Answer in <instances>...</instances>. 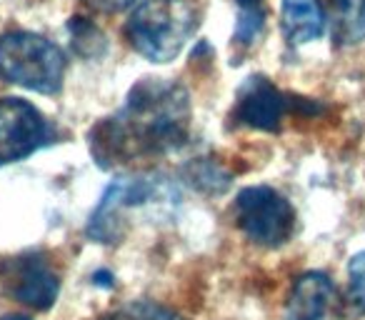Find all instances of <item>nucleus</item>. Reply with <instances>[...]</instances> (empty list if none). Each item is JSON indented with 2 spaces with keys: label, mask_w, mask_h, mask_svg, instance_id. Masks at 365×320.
I'll return each mask as SVG.
<instances>
[{
  "label": "nucleus",
  "mask_w": 365,
  "mask_h": 320,
  "mask_svg": "<svg viewBox=\"0 0 365 320\" xmlns=\"http://www.w3.org/2000/svg\"><path fill=\"white\" fill-rule=\"evenodd\" d=\"M350 275V300H353L355 310L365 313V253L353 255L348 265Z\"/></svg>",
  "instance_id": "nucleus-16"
},
{
  "label": "nucleus",
  "mask_w": 365,
  "mask_h": 320,
  "mask_svg": "<svg viewBox=\"0 0 365 320\" xmlns=\"http://www.w3.org/2000/svg\"><path fill=\"white\" fill-rule=\"evenodd\" d=\"M0 273H3V283H6L8 293L21 303L31 305L36 310H48L56 303L61 280H58L56 270L46 263L43 255L11 258L3 263Z\"/></svg>",
  "instance_id": "nucleus-7"
},
{
  "label": "nucleus",
  "mask_w": 365,
  "mask_h": 320,
  "mask_svg": "<svg viewBox=\"0 0 365 320\" xmlns=\"http://www.w3.org/2000/svg\"><path fill=\"white\" fill-rule=\"evenodd\" d=\"M0 76L28 91L53 96L61 91L66 76V56L38 33H6L0 38Z\"/></svg>",
  "instance_id": "nucleus-3"
},
{
  "label": "nucleus",
  "mask_w": 365,
  "mask_h": 320,
  "mask_svg": "<svg viewBox=\"0 0 365 320\" xmlns=\"http://www.w3.org/2000/svg\"><path fill=\"white\" fill-rule=\"evenodd\" d=\"M190 135V98L175 81L145 78L130 88L125 103L91 133V153L101 168L158 158L185 145Z\"/></svg>",
  "instance_id": "nucleus-1"
},
{
  "label": "nucleus",
  "mask_w": 365,
  "mask_h": 320,
  "mask_svg": "<svg viewBox=\"0 0 365 320\" xmlns=\"http://www.w3.org/2000/svg\"><path fill=\"white\" fill-rule=\"evenodd\" d=\"M333 298V280L325 273L310 270L295 280L285 305L288 320H320Z\"/></svg>",
  "instance_id": "nucleus-9"
},
{
  "label": "nucleus",
  "mask_w": 365,
  "mask_h": 320,
  "mask_svg": "<svg viewBox=\"0 0 365 320\" xmlns=\"http://www.w3.org/2000/svg\"><path fill=\"white\" fill-rule=\"evenodd\" d=\"M280 28L293 46H303L323 36L325 18L318 0H283Z\"/></svg>",
  "instance_id": "nucleus-10"
},
{
  "label": "nucleus",
  "mask_w": 365,
  "mask_h": 320,
  "mask_svg": "<svg viewBox=\"0 0 365 320\" xmlns=\"http://www.w3.org/2000/svg\"><path fill=\"white\" fill-rule=\"evenodd\" d=\"M135 0H86V6L98 13H120L130 8Z\"/></svg>",
  "instance_id": "nucleus-17"
},
{
  "label": "nucleus",
  "mask_w": 365,
  "mask_h": 320,
  "mask_svg": "<svg viewBox=\"0 0 365 320\" xmlns=\"http://www.w3.org/2000/svg\"><path fill=\"white\" fill-rule=\"evenodd\" d=\"M333 33L338 46L365 41V0H333Z\"/></svg>",
  "instance_id": "nucleus-11"
},
{
  "label": "nucleus",
  "mask_w": 365,
  "mask_h": 320,
  "mask_svg": "<svg viewBox=\"0 0 365 320\" xmlns=\"http://www.w3.org/2000/svg\"><path fill=\"white\" fill-rule=\"evenodd\" d=\"M293 108V100L278 91L268 78L253 76L243 83L238 91V105L235 115L243 125H250L255 130L278 133L283 113Z\"/></svg>",
  "instance_id": "nucleus-8"
},
{
  "label": "nucleus",
  "mask_w": 365,
  "mask_h": 320,
  "mask_svg": "<svg viewBox=\"0 0 365 320\" xmlns=\"http://www.w3.org/2000/svg\"><path fill=\"white\" fill-rule=\"evenodd\" d=\"M198 28L193 0H140L130 13L125 36L143 58L170 63Z\"/></svg>",
  "instance_id": "nucleus-2"
},
{
  "label": "nucleus",
  "mask_w": 365,
  "mask_h": 320,
  "mask_svg": "<svg viewBox=\"0 0 365 320\" xmlns=\"http://www.w3.org/2000/svg\"><path fill=\"white\" fill-rule=\"evenodd\" d=\"M103 320H182V318L175 310L163 308V305L150 303V300H133V303L108 313Z\"/></svg>",
  "instance_id": "nucleus-15"
},
{
  "label": "nucleus",
  "mask_w": 365,
  "mask_h": 320,
  "mask_svg": "<svg viewBox=\"0 0 365 320\" xmlns=\"http://www.w3.org/2000/svg\"><path fill=\"white\" fill-rule=\"evenodd\" d=\"M0 320H31L28 315H21V313H11V315H3Z\"/></svg>",
  "instance_id": "nucleus-18"
},
{
  "label": "nucleus",
  "mask_w": 365,
  "mask_h": 320,
  "mask_svg": "<svg viewBox=\"0 0 365 320\" xmlns=\"http://www.w3.org/2000/svg\"><path fill=\"white\" fill-rule=\"evenodd\" d=\"M71 41H73V48H76L78 56L83 58H96L106 51V36L93 26L91 21H83V18H73L71 26Z\"/></svg>",
  "instance_id": "nucleus-14"
},
{
  "label": "nucleus",
  "mask_w": 365,
  "mask_h": 320,
  "mask_svg": "<svg viewBox=\"0 0 365 320\" xmlns=\"http://www.w3.org/2000/svg\"><path fill=\"white\" fill-rule=\"evenodd\" d=\"M165 193V185L158 178H120L108 185L98 208L88 223V238L96 243H118L123 235V213L153 203Z\"/></svg>",
  "instance_id": "nucleus-5"
},
{
  "label": "nucleus",
  "mask_w": 365,
  "mask_h": 320,
  "mask_svg": "<svg viewBox=\"0 0 365 320\" xmlns=\"http://www.w3.org/2000/svg\"><path fill=\"white\" fill-rule=\"evenodd\" d=\"M238 225L255 245L278 248L288 243L295 228V213L290 203L268 185L243 188L235 198Z\"/></svg>",
  "instance_id": "nucleus-4"
},
{
  "label": "nucleus",
  "mask_w": 365,
  "mask_h": 320,
  "mask_svg": "<svg viewBox=\"0 0 365 320\" xmlns=\"http://www.w3.org/2000/svg\"><path fill=\"white\" fill-rule=\"evenodd\" d=\"M182 175L200 193H220L230 185V173L213 158H195L193 163L185 165Z\"/></svg>",
  "instance_id": "nucleus-12"
},
{
  "label": "nucleus",
  "mask_w": 365,
  "mask_h": 320,
  "mask_svg": "<svg viewBox=\"0 0 365 320\" xmlns=\"http://www.w3.org/2000/svg\"><path fill=\"white\" fill-rule=\"evenodd\" d=\"M238 6V23H235L233 43L248 48L265 28V3L263 0H235Z\"/></svg>",
  "instance_id": "nucleus-13"
},
{
  "label": "nucleus",
  "mask_w": 365,
  "mask_h": 320,
  "mask_svg": "<svg viewBox=\"0 0 365 320\" xmlns=\"http://www.w3.org/2000/svg\"><path fill=\"white\" fill-rule=\"evenodd\" d=\"M51 138V125L36 105L21 98H0V165L33 155Z\"/></svg>",
  "instance_id": "nucleus-6"
}]
</instances>
